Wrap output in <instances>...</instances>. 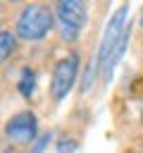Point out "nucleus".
<instances>
[{"mask_svg": "<svg viewBox=\"0 0 143 153\" xmlns=\"http://www.w3.org/2000/svg\"><path fill=\"white\" fill-rule=\"evenodd\" d=\"M17 91L24 98H31L36 91V69L33 67H21L19 79H17Z\"/></svg>", "mask_w": 143, "mask_h": 153, "instance_id": "nucleus-6", "label": "nucleus"}, {"mask_svg": "<svg viewBox=\"0 0 143 153\" xmlns=\"http://www.w3.org/2000/svg\"><path fill=\"white\" fill-rule=\"evenodd\" d=\"M138 24H141V29H143V7H141V17H138Z\"/></svg>", "mask_w": 143, "mask_h": 153, "instance_id": "nucleus-11", "label": "nucleus"}, {"mask_svg": "<svg viewBox=\"0 0 143 153\" xmlns=\"http://www.w3.org/2000/svg\"><path fill=\"white\" fill-rule=\"evenodd\" d=\"M17 50V33L10 31V29H2L0 31V57L2 62H7Z\"/></svg>", "mask_w": 143, "mask_h": 153, "instance_id": "nucleus-7", "label": "nucleus"}, {"mask_svg": "<svg viewBox=\"0 0 143 153\" xmlns=\"http://www.w3.org/2000/svg\"><path fill=\"white\" fill-rule=\"evenodd\" d=\"M5 136L17 143V146H29L33 143L41 134H38V120L31 110H19L14 112L7 122H5Z\"/></svg>", "mask_w": 143, "mask_h": 153, "instance_id": "nucleus-5", "label": "nucleus"}, {"mask_svg": "<svg viewBox=\"0 0 143 153\" xmlns=\"http://www.w3.org/2000/svg\"><path fill=\"white\" fill-rule=\"evenodd\" d=\"M52 141V131H43L33 143H31V148H29V153H43L45 148H48V143Z\"/></svg>", "mask_w": 143, "mask_h": 153, "instance_id": "nucleus-8", "label": "nucleus"}, {"mask_svg": "<svg viewBox=\"0 0 143 153\" xmlns=\"http://www.w3.org/2000/svg\"><path fill=\"white\" fill-rule=\"evenodd\" d=\"M93 72H98V65H86V69H83V79H81V91L86 93L88 88H91V84H93Z\"/></svg>", "mask_w": 143, "mask_h": 153, "instance_id": "nucleus-9", "label": "nucleus"}, {"mask_svg": "<svg viewBox=\"0 0 143 153\" xmlns=\"http://www.w3.org/2000/svg\"><path fill=\"white\" fill-rule=\"evenodd\" d=\"M79 55L76 53H69L67 57L57 60L55 67H52V76H50V96L55 103H62L69 91L74 88L76 79H79Z\"/></svg>", "mask_w": 143, "mask_h": 153, "instance_id": "nucleus-4", "label": "nucleus"}, {"mask_svg": "<svg viewBox=\"0 0 143 153\" xmlns=\"http://www.w3.org/2000/svg\"><path fill=\"white\" fill-rule=\"evenodd\" d=\"M52 26H55V10L41 2H31L24 5V10L17 14L14 33L26 43H38L50 33Z\"/></svg>", "mask_w": 143, "mask_h": 153, "instance_id": "nucleus-1", "label": "nucleus"}, {"mask_svg": "<svg viewBox=\"0 0 143 153\" xmlns=\"http://www.w3.org/2000/svg\"><path fill=\"white\" fill-rule=\"evenodd\" d=\"M129 5H119L114 10V14L110 17L105 31H102V38H100V45H98V55H95V65H98V74L102 72V67L107 65L112 50L117 48L119 38L124 36V31L129 29Z\"/></svg>", "mask_w": 143, "mask_h": 153, "instance_id": "nucleus-3", "label": "nucleus"}, {"mask_svg": "<svg viewBox=\"0 0 143 153\" xmlns=\"http://www.w3.org/2000/svg\"><path fill=\"white\" fill-rule=\"evenodd\" d=\"M76 146H79V143H76L74 139H60V141H57V153H74Z\"/></svg>", "mask_w": 143, "mask_h": 153, "instance_id": "nucleus-10", "label": "nucleus"}, {"mask_svg": "<svg viewBox=\"0 0 143 153\" xmlns=\"http://www.w3.org/2000/svg\"><path fill=\"white\" fill-rule=\"evenodd\" d=\"M55 10V22H57V31L60 38L64 43H74L81 36V29L88 22V7L81 0H57L52 5Z\"/></svg>", "mask_w": 143, "mask_h": 153, "instance_id": "nucleus-2", "label": "nucleus"}]
</instances>
